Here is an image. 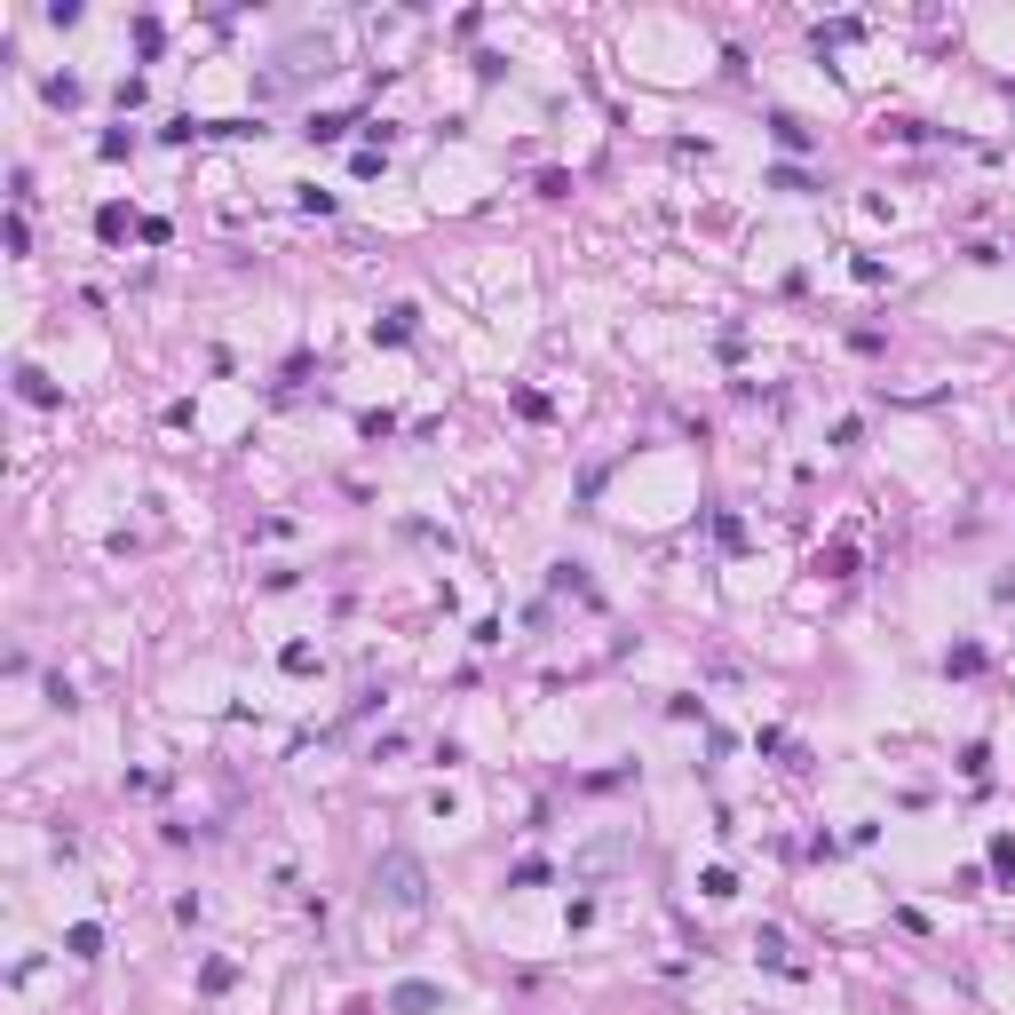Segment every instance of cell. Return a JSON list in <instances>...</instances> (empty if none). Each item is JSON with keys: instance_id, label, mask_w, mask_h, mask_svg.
Masks as SVG:
<instances>
[{"instance_id": "obj_1", "label": "cell", "mask_w": 1015, "mask_h": 1015, "mask_svg": "<svg viewBox=\"0 0 1015 1015\" xmlns=\"http://www.w3.org/2000/svg\"><path fill=\"white\" fill-rule=\"evenodd\" d=\"M381 897L413 912V904H421V865H413V857H381Z\"/></svg>"}]
</instances>
